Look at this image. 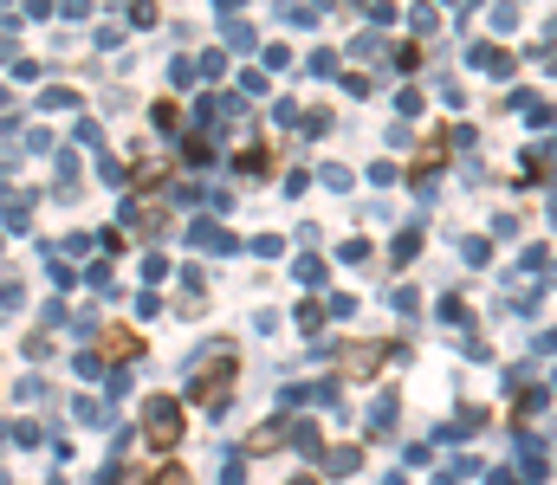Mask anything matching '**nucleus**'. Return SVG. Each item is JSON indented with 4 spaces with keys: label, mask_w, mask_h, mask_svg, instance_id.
Here are the masks:
<instances>
[{
    "label": "nucleus",
    "mask_w": 557,
    "mask_h": 485,
    "mask_svg": "<svg viewBox=\"0 0 557 485\" xmlns=\"http://www.w3.org/2000/svg\"><path fill=\"white\" fill-rule=\"evenodd\" d=\"M104 350H111V356H137L143 337H137V330H104Z\"/></svg>",
    "instance_id": "nucleus-4"
},
{
    "label": "nucleus",
    "mask_w": 557,
    "mask_h": 485,
    "mask_svg": "<svg viewBox=\"0 0 557 485\" xmlns=\"http://www.w3.org/2000/svg\"><path fill=\"white\" fill-rule=\"evenodd\" d=\"M149 485H188V466H175V460H169V466H162V473L149 479Z\"/></svg>",
    "instance_id": "nucleus-5"
},
{
    "label": "nucleus",
    "mask_w": 557,
    "mask_h": 485,
    "mask_svg": "<svg viewBox=\"0 0 557 485\" xmlns=\"http://www.w3.org/2000/svg\"><path fill=\"white\" fill-rule=\"evenodd\" d=\"M182 440V408L175 401H156L149 408V447H175Z\"/></svg>",
    "instance_id": "nucleus-2"
},
{
    "label": "nucleus",
    "mask_w": 557,
    "mask_h": 485,
    "mask_svg": "<svg viewBox=\"0 0 557 485\" xmlns=\"http://www.w3.org/2000/svg\"><path fill=\"white\" fill-rule=\"evenodd\" d=\"M292 485H318V479H292Z\"/></svg>",
    "instance_id": "nucleus-6"
},
{
    "label": "nucleus",
    "mask_w": 557,
    "mask_h": 485,
    "mask_svg": "<svg viewBox=\"0 0 557 485\" xmlns=\"http://www.w3.org/2000/svg\"><path fill=\"white\" fill-rule=\"evenodd\" d=\"M227 388H234V350H221V363H208V369H201L195 401H201V408H221V401H227Z\"/></svg>",
    "instance_id": "nucleus-1"
},
{
    "label": "nucleus",
    "mask_w": 557,
    "mask_h": 485,
    "mask_svg": "<svg viewBox=\"0 0 557 485\" xmlns=\"http://www.w3.org/2000/svg\"><path fill=\"white\" fill-rule=\"evenodd\" d=\"M383 343H350V350L344 356H337V363H344V369H357V376H370V363H383Z\"/></svg>",
    "instance_id": "nucleus-3"
}]
</instances>
